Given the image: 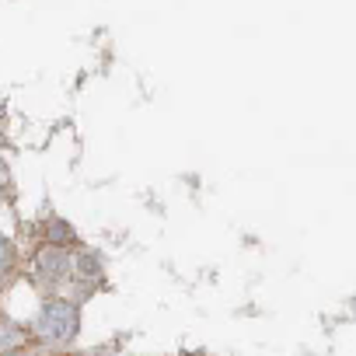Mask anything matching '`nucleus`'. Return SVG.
I'll list each match as a JSON object with an SVG mask.
<instances>
[{"instance_id":"obj_4","label":"nucleus","mask_w":356,"mask_h":356,"mask_svg":"<svg viewBox=\"0 0 356 356\" xmlns=\"http://www.w3.org/2000/svg\"><path fill=\"white\" fill-rule=\"evenodd\" d=\"M11 266H15V245H11L8 238H0V283L8 280Z\"/></svg>"},{"instance_id":"obj_1","label":"nucleus","mask_w":356,"mask_h":356,"mask_svg":"<svg viewBox=\"0 0 356 356\" xmlns=\"http://www.w3.org/2000/svg\"><path fill=\"white\" fill-rule=\"evenodd\" d=\"M81 328V307L74 300H63V297H53L42 304L39 311V321H35V332L49 342H70Z\"/></svg>"},{"instance_id":"obj_5","label":"nucleus","mask_w":356,"mask_h":356,"mask_svg":"<svg viewBox=\"0 0 356 356\" xmlns=\"http://www.w3.org/2000/svg\"><path fill=\"white\" fill-rule=\"evenodd\" d=\"M15 346H22V332L8 321H0V349H15Z\"/></svg>"},{"instance_id":"obj_3","label":"nucleus","mask_w":356,"mask_h":356,"mask_svg":"<svg viewBox=\"0 0 356 356\" xmlns=\"http://www.w3.org/2000/svg\"><path fill=\"white\" fill-rule=\"evenodd\" d=\"M67 280L84 283V286H95V283L102 280V262H98L91 252H81V255L70 262V276H67Z\"/></svg>"},{"instance_id":"obj_2","label":"nucleus","mask_w":356,"mask_h":356,"mask_svg":"<svg viewBox=\"0 0 356 356\" xmlns=\"http://www.w3.org/2000/svg\"><path fill=\"white\" fill-rule=\"evenodd\" d=\"M70 276V255L63 248H42L35 255V283L42 290H56Z\"/></svg>"}]
</instances>
